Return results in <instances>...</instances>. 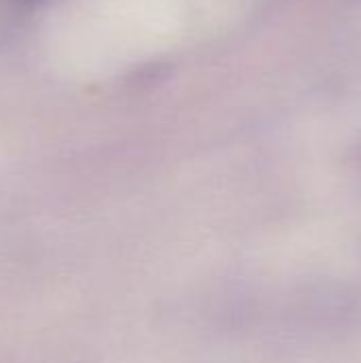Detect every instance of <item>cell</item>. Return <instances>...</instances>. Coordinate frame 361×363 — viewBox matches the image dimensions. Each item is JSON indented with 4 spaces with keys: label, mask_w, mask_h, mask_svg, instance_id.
Segmentation results:
<instances>
[{
    "label": "cell",
    "mask_w": 361,
    "mask_h": 363,
    "mask_svg": "<svg viewBox=\"0 0 361 363\" xmlns=\"http://www.w3.org/2000/svg\"><path fill=\"white\" fill-rule=\"evenodd\" d=\"M15 9H21V11H26V9H34V6H38L43 0H9Z\"/></svg>",
    "instance_id": "cell-1"
}]
</instances>
